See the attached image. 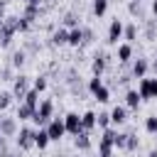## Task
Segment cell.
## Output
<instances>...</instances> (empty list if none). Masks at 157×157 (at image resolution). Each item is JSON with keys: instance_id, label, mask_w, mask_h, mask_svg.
<instances>
[{"instance_id": "cell-1", "label": "cell", "mask_w": 157, "mask_h": 157, "mask_svg": "<svg viewBox=\"0 0 157 157\" xmlns=\"http://www.w3.org/2000/svg\"><path fill=\"white\" fill-rule=\"evenodd\" d=\"M54 118V103L52 101H39V105L34 108V115H32V123L37 128H47V123Z\"/></svg>"}, {"instance_id": "cell-2", "label": "cell", "mask_w": 157, "mask_h": 157, "mask_svg": "<svg viewBox=\"0 0 157 157\" xmlns=\"http://www.w3.org/2000/svg\"><path fill=\"white\" fill-rule=\"evenodd\" d=\"M15 142H17V150H29V147H34V128H29V125L20 128L17 135H15Z\"/></svg>"}, {"instance_id": "cell-3", "label": "cell", "mask_w": 157, "mask_h": 157, "mask_svg": "<svg viewBox=\"0 0 157 157\" xmlns=\"http://www.w3.org/2000/svg\"><path fill=\"white\" fill-rule=\"evenodd\" d=\"M137 93H140L142 101L157 98V78H147V76H142L140 83H137Z\"/></svg>"}, {"instance_id": "cell-4", "label": "cell", "mask_w": 157, "mask_h": 157, "mask_svg": "<svg viewBox=\"0 0 157 157\" xmlns=\"http://www.w3.org/2000/svg\"><path fill=\"white\" fill-rule=\"evenodd\" d=\"M29 91V76H25V74H17L15 78H12V96L17 98V103L25 98V93Z\"/></svg>"}, {"instance_id": "cell-5", "label": "cell", "mask_w": 157, "mask_h": 157, "mask_svg": "<svg viewBox=\"0 0 157 157\" xmlns=\"http://www.w3.org/2000/svg\"><path fill=\"white\" fill-rule=\"evenodd\" d=\"M47 132H49V140H61L64 135H66V128H64V118H52L49 123H47V128H44Z\"/></svg>"}, {"instance_id": "cell-6", "label": "cell", "mask_w": 157, "mask_h": 157, "mask_svg": "<svg viewBox=\"0 0 157 157\" xmlns=\"http://www.w3.org/2000/svg\"><path fill=\"white\" fill-rule=\"evenodd\" d=\"M17 118L15 115H0V135L2 137H15L17 135Z\"/></svg>"}, {"instance_id": "cell-7", "label": "cell", "mask_w": 157, "mask_h": 157, "mask_svg": "<svg viewBox=\"0 0 157 157\" xmlns=\"http://www.w3.org/2000/svg\"><path fill=\"white\" fill-rule=\"evenodd\" d=\"M108 54L105 52H96V56H93V61H91V71H93V76H103V71H105V66H108Z\"/></svg>"}, {"instance_id": "cell-8", "label": "cell", "mask_w": 157, "mask_h": 157, "mask_svg": "<svg viewBox=\"0 0 157 157\" xmlns=\"http://www.w3.org/2000/svg\"><path fill=\"white\" fill-rule=\"evenodd\" d=\"M64 128H66V132H71V135L81 132V130H83V128H81V115H78V113H66V115H64Z\"/></svg>"}, {"instance_id": "cell-9", "label": "cell", "mask_w": 157, "mask_h": 157, "mask_svg": "<svg viewBox=\"0 0 157 157\" xmlns=\"http://www.w3.org/2000/svg\"><path fill=\"white\" fill-rule=\"evenodd\" d=\"M147 69H150V61L137 56L132 61V66H130V74H132V78H142V76H147Z\"/></svg>"}, {"instance_id": "cell-10", "label": "cell", "mask_w": 157, "mask_h": 157, "mask_svg": "<svg viewBox=\"0 0 157 157\" xmlns=\"http://www.w3.org/2000/svg\"><path fill=\"white\" fill-rule=\"evenodd\" d=\"M118 39H123V22L115 17L108 27V44H118Z\"/></svg>"}, {"instance_id": "cell-11", "label": "cell", "mask_w": 157, "mask_h": 157, "mask_svg": "<svg viewBox=\"0 0 157 157\" xmlns=\"http://www.w3.org/2000/svg\"><path fill=\"white\" fill-rule=\"evenodd\" d=\"M74 137H76V140H74V147H76V150H81V152L91 150L93 142H91V132H88V130H81V132H76Z\"/></svg>"}, {"instance_id": "cell-12", "label": "cell", "mask_w": 157, "mask_h": 157, "mask_svg": "<svg viewBox=\"0 0 157 157\" xmlns=\"http://www.w3.org/2000/svg\"><path fill=\"white\" fill-rule=\"evenodd\" d=\"M66 39H69V29H66V27H56V29L52 32L49 44H52V47H64V44H66Z\"/></svg>"}, {"instance_id": "cell-13", "label": "cell", "mask_w": 157, "mask_h": 157, "mask_svg": "<svg viewBox=\"0 0 157 157\" xmlns=\"http://www.w3.org/2000/svg\"><path fill=\"white\" fill-rule=\"evenodd\" d=\"M32 115H34V105H29L27 101H20L15 118H17V120H32Z\"/></svg>"}, {"instance_id": "cell-14", "label": "cell", "mask_w": 157, "mask_h": 157, "mask_svg": "<svg viewBox=\"0 0 157 157\" xmlns=\"http://www.w3.org/2000/svg\"><path fill=\"white\" fill-rule=\"evenodd\" d=\"M66 44H69V47H81V44H83V29H81V27H71Z\"/></svg>"}, {"instance_id": "cell-15", "label": "cell", "mask_w": 157, "mask_h": 157, "mask_svg": "<svg viewBox=\"0 0 157 157\" xmlns=\"http://www.w3.org/2000/svg\"><path fill=\"white\" fill-rule=\"evenodd\" d=\"M128 120V110H125V105H115L113 110H110V123L113 125H123Z\"/></svg>"}, {"instance_id": "cell-16", "label": "cell", "mask_w": 157, "mask_h": 157, "mask_svg": "<svg viewBox=\"0 0 157 157\" xmlns=\"http://www.w3.org/2000/svg\"><path fill=\"white\" fill-rule=\"evenodd\" d=\"M49 142H52V140H49V132H47L44 128H34V147L44 150Z\"/></svg>"}, {"instance_id": "cell-17", "label": "cell", "mask_w": 157, "mask_h": 157, "mask_svg": "<svg viewBox=\"0 0 157 157\" xmlns=\"http://www.w3.org/2000/svg\"><path fill=\"white\" fill-rule=\"evenodd\" d=\"M61 27H66V29H71V27H81V17H78V12H66L64 17H61Z\"/></svg>"}, {"instance_id": "cell-18", "label": "cell", "mask_w": 157, "mask_h": 157, "mask_svg": "<svg viewBox=\"0 0 157 157\" xmlns=\"http://www.w3.org/2000/svg\"><path fill=\"white\" fill-rule=\"evenodd\" d=\"M115 59H118L120 64H128V61L132 59V44H128V42H125V44H120V47H118Z\"/></svg>"}, {"instance_id": "cell-19", "label": "cell", "mask_w": 157, "mask_h": 157, "mask_svg": "<svg viewBox=\"0 0 157 157\" xmlns=\"http://www.w3.org/2000/svg\"><path fill=\"white\" fill-rule=\"evenodd\" d=\"M140 103H142V98H140V93H137L135 88H130V91H125V105H128V108H132V110H137V108H140Z\"/></svg>"}, {"instance_id": "cell-20", "label": "cell", "mask_w": 157, "mask_h": 157, "mask_svg": "<svg viewBox=\"0 0 157 157\" xmlns=\"http://www.w3.org/2000/svg\"><path fill=\"white\" fill-rule=\"evenodd\" d=\"M22 15L34 22V20L42 15V5H37V2H25V12H22Z\"/></svg>"}, {"instance_id": "cell-21", "label": "cell", "mask_w": 157, "mask_h": 157, "mask_svg": "<svg viewBox=\"0 0 157 157\" xmlns=\"http://www.w3.org/2000/svg\"><path fill=\"white\" fill-rule=\"evenodd\" d=\"M113 142L108 140V137H101L98 140V157H113Z\"/></svg>"}, {"instance_id": "cell-22", "label": "cell", "mask_w": 157, "mask_h": 157, "mask_svg": "<svg viewBox=\"0 0 157 157\" xmlns=\"http://www.w3.org/2000/svg\"><path fill=\"white\" fill-rule=\"evenodd\" d=\"M128 12H130L132 17H137V20H147V17H145V7H142V2H137V0H130V2H128Z\"/></svg>"}, {"instance_id": "cell-23", "label": "cell", "mask_w": 157, "mask_h": 157, "mask_svg": "<svg viewBox=\"0 0 157 157\" xmlns=\"http://www.w3.org/2000/svg\"><path fill=\"white\" fill-rule=\"evenodd\" d=\"M123 39L128 42V44H132L135 39H137V25L132 22V25H123Z\"/></svg>"}, {"instance_id": "cell-24", "label": "cell", "mask_w": 157, "mask_h": 157, "mask_svg": "<svg viewBox=\"0 0 157 157\" xmlns=\"http://www.w3.org/2000/svg\"><path fill=\"white\" fill-rule=\"evenodd\" d=\"M81 128L88 130V132L96 128V113H93V110H86V113L81 115Z\"/></svg>"}, {"instance_id": "cell-25", "label": "cell", "mask_w": 157, "mask_h": 157, "mask_svg": "<svg viewBox=\"0 0 157 157\" xmlns=\"http://www.w3.org/2000/svg\"><path fill=\"white\" fill-rule=\"evenodd\" d=\"M25 61H27V52H25V49H17V52L10 56V66H12V69H20Z\"/></svg>"}, {"instance_id": "cell-26", "label": "cell", "mask_w": 157, "mask_h": 157, "mask_svg": "<svg viewBox=\"0 0 157 157\" xmlns=\"http://www.w3.org/2000/svg\"><path fill=\"white\" fill-rule=\"evenodd\" d=\"M145 22V39H157V20H142Z\"/></svg>"}, {"instance_id": "cell-27", "label": "cell", "mask_w": 157, "mask_h": 157, "mask_svg": "<svg viewBox=\"0 0 157 157\" xmlns=\"http://www.w3.org/2000/svg\"><path fill=\"white\" fill-rule=\"evenodd\" d=\"M93 98H96L98 103H108V101H110V91H108V86L103 83L101 88H96V91H93Z\"/></svg>"}, {"instance_id": "cell-28", "label": "cell", "mask_w": 157, "mask_h": 157, "mask_svg": "<svg viewBox=\"0 0 157 157\" xmlns=\"http://www.w3.org/2000/svg\"><path fill=\"white\" fill-rule=\"evenodd\" d=\"M137 147H140V140H137L132 132H125V147H123V150H128V152H135Z\"/></svg>"}, {"instance_id": "cell-29", "label": "cell", "mask_w": 157, "mask_h": 157, "mask_svg": "<svg viewBox=\"0 0 157 157\" xmlns=\"http://www.w3.org/2000/svg\"><path fill=\"white\" fill-rule=\"evenodd\" d=\"M96 125H98L101 130H105V128H110V113H105V110H101V113L96 115Z\"/></svg>"}, {"instance_id": "cell-30", "label": "cell", "mask_w": 157, "mask_h": 157, "mask_svg": "<svg viewBox=\"0 0 157 157\" xmlns=\"http://www.w3.org/2000/svg\"><path fill=\"white\" fill-rule=\"evenodd\" d=\"M108 10V0H93V15L96 17H103Z\"/></svg>"}, {"instance_id": "cell-31", "label": "cell", "mask_w": 157, "mask_h": 157, "mask_svg": "<svg viewBox=\"0 0 157 157\" xmlns=\"http://www.w3.org/2000/svg\"><path fill=\"white\" fill-rule=\"evenodd\" d=\"M22 101H27L29 105H34V108H37V105H39V91H34V88H29V91L25 93V98H22Z\"/></svg>"}, {"instance_id": "cell-32", "label": "cell", "mask_w": 157, "mask_h": 157, "mask_svg": "<svg viewBox=\"0 0 157 157\" xmlns=\"http://www.w3.org/2000/svg\"><path fill=\"white\" fill-rule=\"evenodd\" d=\"M7 140H10V137H2V135H0V157H12V155H15V152L10 150V142H7Z\"/></svg>"}, {"instance_id": "cell-33", "label": "cell", "mask_w": 157, "mask_h": 157, "mask_svg": "<svg viewBox=\"0 0 157 157\" xmlns=\"http://www.w3.org/2000/svg\"><path fill=\"white\" fill-rule=\"evenodd\" d=\"M145 130H147L150 135L157 132V115H147V118H145Z\"/></svg>"}, {"instance_id": "cell-34", "label": "cell", "mask_w": 157, "mask_h": 157, "mask_svg": "<svg viewBox=\"0 0 157 157\" xmlns=\"http://www.w3.org/2000/svg\"><path fill=\"white\" fill-rule=\"evenodd\" d=\"M12 98H15L12 91H0V110H5V108L12 103Z\"/></svg>"}, {"instance_id": "cell-35", "label": "cell", "mask_w": 157, "mask_h": 157, "mask_svg": "<svg viewBox=\"0 0 157 157\" xmlns=\"http://www.w3.org/2000/svg\"><path fill=\"white\" fill-rule=\"evenodd\" d=\"M47 86H49L47 76H37V78H34V83H32V88H34V91H39V93H42V91H47Z\"/></svg>"}, {"instance_id": "cell-36", "label": "cell", "mask_w": 157, "mask_h": 157, "mask_svg": "<svg viewBox=\"0 0 157 157\" xmlns=\"http://www.w3.org/2000/svg\"><path fill=\"white\" fill-rule=\"evenodd\" d=\"M29 27H32V20H27L25 15L17 17V32H29Z\"/></svg>"}, {"instance_id": "cell-37", "label": "cell", "mask_w": 157, "mask_h": 157, "mask_svg": "<svg viewBox=\"0 0 157 157\" xmlns=\"http://www.w3.org/2000/svg\"><path fill=\"white\" fill-rule=\"evenodd\" d=\"M101 86H103V76H93V78L88 81V86H86V88L93 93V91H96V88H101Z\"/></svg>"}, {"instance_id": "cell-38", "label": "cell", "mask_w": 157, "mask_h": 157, "mask_svg": "<svg viewBox=\"0 0 157 157\" xmlns=\"http://www.w3.org/2000/svg\"><path fill=\"white\" fill-rule=\"evenodd\" d=\"M113 147H118V150L125 147V132H115V137H113Z\"/></svg>"}, {"instance_id": "cell-39", "label": "cell", "mask_w": 157, "mask_h": 157, "mask_svg": "<svg viewBox=\"0 0 157 157\" xmlns=\"http://www.w3.org/2000/svg\"><path fill=\"white\" fill-rule=\"evenodd\" d=\"M15 76H12V66H2L0 69V81H12Z\"/></svg>"}, {"instance_id": "cell-40", "label": "cell", "mask_w": 157, "mask_h": 157, "mask_svg": "<svg viewBox=\"0 0 157 157\" xmlns=\"http://www.w3.org/2000/svg\"><path fill=\"white\" fill-rule=\"evenodd\" d=\"M25 52H27V54H34V52H39V44H37L34 39H27V44H25Z\"/></svg>"}, {"instance_id": "cell-41", "label": "cell", "mask_w": 157, "mask_h": 157, "mask_svg": "<svg viewBox=\"0 0 157 157\" xmlns=\"http://www.w3.org/2000/svg\"><path fill=\"white\" fill-rule=\"evenodd\" d=\"M83 29V44H91L93 42V29L91 27H81Z\"/></svg>"}, {"instance_id": "cell-42", "label": "cell", "mask_w": 157, "mask_h": 157, "mask_svg": "<svg viewBox=\"0 0 157 157\" xmlns=\"http://www.w3.org/2000/svg\"><path fill=\"white\" fill-rule=\"evenodd\" d=\"M152 15H155V20H157V0H152Z\"/></svg>"}, {"instance_id": "cell-43", "label": "cell", "mask_w": 157, "mask_h": 157, "mask_svg": "<svg viewBox=\"0 0 157 157\" xmlns=\"http://www.w3.org/2000/svg\"><path fill=\"white\" fill-rule=\"evenodd\" d=\"M150 66H152V71H155V74H157V59H155V61H152V64H150Z\"/></svg>"}, {"instance_id": "cell-44", "label": "cell", "mask_w": 157, "mask_h": 157, "mask_svg": "<svg viewBox=\"0 0 157 157\" xmlns=\"http://www.w3.org/2000/svg\"><path fill=\"white\" fill-rule=\"evenodd\" d=\"M147 157H157V150H150V155Z\"/></svg>"}, {"instance_id": "cell-45", "label": "cell", "mask_w": 157, "mask_h": 157, "mask_svg": "<svg viewBox=\"0 0 157 157\" xmlns=\"http://www.w3.org/2000/svg\"><path fill=\"white\" fill-rule=\"evenodd\" d=\"M22 2H37V5H39V2H42V0H22Z\"/></svg>"}, {"instance_id": "cell-46", "label": "cell", "mask_w": 157, "mask_h": 157, "mask_svg": "<svg viewBox=\"0 0 157 157\" xmlns=\"http://www.w3.org/2000/svg\"><path fill=\"white\" fill-rule=\"evenodd\" d=\"M155 142H157V132H155Z\"/></svg>"}, {"instance_id": "cell-47", "label": "cell", "mask_w": 157, "mask_h": 157, "mask_svg": "<svg viewBox=\"0 0 157 157\" xmlns=\"http://www.w3.org/2000/svg\"><path fill=\"white\" fill-rule=\"evenodd\" d=\"M137 2H142V0H137Z\"/></svg>"}]
</instances>
